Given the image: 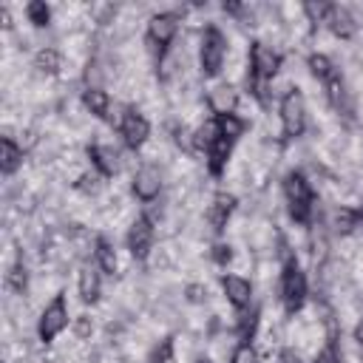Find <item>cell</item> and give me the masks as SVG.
Returning a JSON list of instances; mask_svg holds the SVG:
<instances>
[{
	"label": "cell",
	"mask_w": 363,
	"mask_h": 363,
	"mask_svg": "<svg viewBox=\"0 0 363 363\" xmlns=\"http://www.w3.org/2000/svg\"><path fill=\"white\" fill-rule=\"evenodd\" d=\"M284 196H286V204H289V216L298 224H309L312 221V207H315V193H312L303 173L292 170L284 179Z\"/></svg>",
	"instance_id": "6da1fadb"
},
{
	"label": "cell",
	"mask_w": 363,
	"mask_h": 363,
	"mask_svg": "<svg viewBox=\"0 0 363 363\" xmlns=\"http://www.w3.org/2000/svg\"><path fill=\"white\" fill-rule=\"evenodd\" d=\"M227 57V40L216 26H207L201 34V48H199V65L204 77H218L224 68Z\"/></svg>",
	"instance_id": "7a4b0ae2"
},
{
	"label": "cell",
	"mask_w": 363,
	"mask_h": 363,
	"mask_svg": "<svg viewBox=\"0 0 363 363\" xmlns=\"http://www.w3.org/2000/svg\"><path fill=\"white\" fill-rule=\"evenodd\" d=\"M281 301H284V309L289 315H295L303 301H306V275L301 272L298 261L295 258H286L284 261V272H281Z\"/></svg>",
	"instance_id": "3957f363"
},
{
	"label": "cell",
	"mask_w": 363,
	"mask_h": 363,
	"mask_svg": "<svg viewBox=\"0 0 363 363\" xmlns=\"http://www.w3.org/2000/svg\"><path fill=\"white\" fill-rule=\"evenodd\" d=\"M281 128H284L286 139L301 136L306 128V102H303V94L298 88H289L281 96Z\"/></svg>",
	"instance_id": "277c9868"
},
{
	"label": "cell",
	"mask_w": 363,
	"mask_h": 363,
	"mask_svg": "<svg viewBox=\"0 0 363 363\" xmlns=\"http://www.w3.org/2000/svg\"><path fill=\"white\" fill-rule=\"evenodd\" d=\"M176 31H179V14L162 11V14H153V17H150V23H147V43H150V48L156 51V60L167 54V48H170V43H173Z\"/></svg>",
	"instance_id": "5b68a950"
},
{
	"label": "cell",
	"mask_w": 363,
	"mask_h": 363,
	"mask_svg": "<svg viewBox=\"0 0 363 363\" xmlns=\"http://www.w3.org/2000/svg\"><path fill=\"white\" fill-rule=\"evenodd\" d=\"M68 326V306H65V295H54V301L43 309L40 323H37V335L43 343H51L62 329Z\"/></svg>",
	"instance_id": "8992f818"
},
{
	"label": "cell",
	"mask_w": 363,
	"mask_h": 363,
	"mask_svg": "<svg viewBox=\"0 0 363 363\" xmlns=\"http://www.w3.org/2000/svg\"><path fill=\"white\" fill-rule=\"evenodd\" d=\"M278 68H281V54L272 45L255 40L250 45V71L247 74H252V77H258L264 82H272V77L278 74Z\"/></svg>",
	"instance_id": "52a82bcc"
},
{
	"label": "cell",
	"mask_w": 363,
	"mask_h": 363,
	"mask_svg": "<svg viewBox=\"0 0 363 363\" xmlns=\"http://www.w3.org/2000/svg\"><path fill=\"white\" fill-rule=\"evenodd\" d=\"M153 238H156V227H153V218L145 213L128 230V250H130V255L136 261H145L150 255V250H153Z\"/></svg>",
	"instance_id": "ba28073f"
},
{
	"label": "cell",
	"mask_w": 363,
	"mask_h": 363,
	"mask_svg": "<svg viewBox=\"0 0 363 363\" xmlns=\"http://www.w3.org/2000/svg\"><path fill=\"white\" fill-rule=\"evenodd\" d=\"M119 130H122L125 145H128L130 150H139V147L147 142V136H150V125H147V119H145L136 108H122Z\"/></svg>",
	"instance_id": "9c48e42d"
},
{
	"label": "cell",
	"mask_w": 363,
	"mask_h": 363,
	"mask_svg": "<svg viewBox=\"0 0 363 363\" xmlns=\"http://www.w3.org/2000/svg\"><path fill=\"white\" fill-rule=\"evenodd\" d=\"M159 190H162V176H159V170H156L153 164H142V167L133 173V196L147 204V201H153V199L159 196Z\"/></svg>",
	"instance_id": "30bf717a"
},
{
	"label": "cell",
	"mask_w": 363,
	"mask_h": 363,
	"mask_svg": "<svg viewBox=\"0 0 363 363\" xmlns=\"http://www.w3.org/2000/svg\"><path fill=\"white\" fill-rule=\"evenodd\" d=\"M207 105L216 116H227V113H235V105H238V91L230 85V82H218L210 88L207 94Z\"/></svg>",
	"instance_id": "8fae6325"
},
{
	"label": "cell",
	"mask_w": 363,
	"mask_h": 363,
	"mask_svg": "<svg viewBox=\"0 0 363 363\" xmlns=\"http://www.w3.org/2000/svg\"><path fill=\"white\" fill-rule=\"evenodd\" d=\"M326 26L335 37L340 40H352L357 34V20L352 17V11L346 6H329V14H326Z\"/></svg>",
	"instance_id": "7c38bea8"
},
{
	"label": "cell",
	"mask_w": 363,
	"mask_h": 363,
	"mask_svg": "<svg viewBox=\"0 0 363 363\" xmlns=\"http://www.w3.org/2000/svg\"><path fill=\"white\" fill-rule=\"evenodd\" d=\"M233 210H235V196H233V193H216L213 201H210V207H207V221H210V227H213L216 233H221V230L227 227Z\"/></svg>",
	"instance_id": "4fadbf2b"
},
{
	"label": "cell",
	"mask_w": 363,
	"mask_h": 363,
	"mask_svg": "<svg viewBox=\"0 0 363 363\" xmlns=\"http://www.w3.org/2000/svg\"><path fill=\"white\" fill-rule=\"evenodd\" d=\"M221 286H224V295L227 301L235 306V309H247L250 301H252V284L241 275H224L221 278Z\"/></svg>",
	"instance_id": "5bb4252c"
},
{
	"label": "cell",
	"mask_w": 363,
	"mask_h": 363,
	"mask_svg": "<svg viewBox=\"0 0 363 363\" xmlns=\"http://www.w3.org/2000/svg\"><path fill=\"white\" fill-rule=\"evenodd\" d=\"M88 156H91V164H94L96 173H102L105 179L108 176H116V170H119V153L111 145H91L88 147Z\"/></svg>",
	"instance_id": "9a60e30c"
},
{
	"label": "cell",
	"mask_w": 363,
	"mask_h": 363,
	"mask_svg": "<svg viewBox=\"0 0 363 363\" xmlns=\"http://www.w3.org/2000/svg\"><path fill=\"white\" fill-rule=\"evenodd\" d=\"M233 145H235V142H230V139H224V136H218V139L210 145V150H207V170H210L213 176H221V173H224V167H227V162H230V153H233Z\"/></svg>",
	"instance_id": "2e32d148"
},
{
	"label": "cell",
	"mask_w": 363,
	"mask_h": 363,
	"mask_svg": "<svg viewBox=\"0 0 363 363\" xmlns=\"http://www.w3.org/2000/svg\"><path fill=\"white\" fill-rule=\"evenodd\" d=\"M82 102H85V108H88V111H91L96 119L113 122V116H111V96H108L102 88H85Z\"/></svg>",
	"instance_id": "e0dca14e"
},
{
	"label": "cell",
	"mask_w": 363,
	"mask_h": 363,
	"mask_svg": "<svg viewBox=\"0 0 363 363\" xmlns=\"http://www.w3.org/2000/svg\"><path fill=\"white\" fill-rule=\"evenodd\" d=\"M20 164H23V147L11 136H0V170L6 176H11V173H17Z\"/></svg>",
	"instance_id": "ac0fdd59"
},
{
	"label": "cell",
	"mask_w": 363,
	"mask_h": 363,
	"mask_svg": "<svg viewBox=\"0 0 363 363\" xmlns=\"http://www.w3.org/2000/svg\"><path fill=\"white\" fill-rule=\"evenodd\" d=\"M94 247H96V250H94L96 267H99L102 272H108V275H116V269H119V258H116L113 244H111V241H105V238H96V244H94Z\"/></svg>",
	"instance_id": "d6986e66"
},
{
	"label": "cell",
	"mask_w": 363,
	"mask_h": 363,
	"mask_svg": "<svg viewBox=\"0 0 363 363\" xmlns=\"http://www.w3.org/2000/svg\"><path fill=\"white\" fill-rule=\"evenodd\" d=\"M77 286H79V298L85 303H94L99 298V272H96V267H82Z\"/></svg>",
	"instance_id": "ffe728a7"
},
{
	"label": "cell",
	"mask_w": 363,
	"mask_h": 363,
	"mask_svg": "<svg viewBox=\"0 0 363 363\" xmlns=\"http://www.w3.org/2000/svg\"><path fill=\"white\" fill-rule=\"evenodd\" d=\"M221 136V130H218V119H207V122H201L196 130H193V139H196V147L199 150H210V145L216 142Z\"/></svg>",
	"instance_id": "44dd1931"
},
{
	"label": "cell",
	"mask_w": 363,
	"mask_h": 363,
	"mask_svg": "<svg viewBox=\"0 0 363 363\" xmlns=\"http://www.w3.org/2000/svg\"><path fill=\"white\" fill-rule=\"evenodd\" d=\"M357 224H360V213H357V210L337 207V210L332 213V227H335V233H340V235H349Z\"/></svg>",
	"instance_id": "7402d4cb"
},
{
	"label": "cell",
	"mask_w": 363,
	"mask_h": 363,
	"mask_svg": "<svg viewBox=\"0 0 363 363\" xmlns=\"http://www.w3.org/2000/svg\"><path fill=\"white\" fill-rule=\"evenodd\" d=\"M60 51L57 48H40L37 57H34V68L40 74H57L60 71Z\"/></svg>",
	"instance_id": "603a6c76"
},
{
	"label": "cell",
	"mask_w": 363,
	"mask_h": 363,
	"mask_svg": "<svg viewBox=\"0 0 363 363\" xmlns=\"http://www.w3.org/2000/svg\"><path fill=\"white\" fill-rule=\"evenodd\" d=\"M306 65H309V74H312L318 82H326V79L335 74V65H332V60H329L326 54H309Z\"/></svg>",
	"instance_id": "cb8c5ba5"
},
{
	"label": "cell",
	"mask_w": 363,
	"mask_h": 363,
	"mask_svg": "<svg viewBox=\"0 0 363 363\" xmlns=\"http://www.w3.org/2000/svg\"><path fill=\"white\" fill-rule=\"evenodd\" d=\"M216 119H218V130H221V136H224V139H230V142H235V139L247 130V122H244L241 116H235V113L216 116Z\"/></svg>",
	"instance_id": "d4e9b609"
},
{
	"label": "cell",
	"mask_w": 363,
	"mask_h": 363,
	"mask_svg": "<svg viewBox=\"0 0 363 363\" xmlns=\"http://www.w3.org/2000/svg\"><path fill=\"white\" fill-rule=\"evenodd\" d=\"M102 173H96V170H85V173H79V179L74 182V187L79 190V193H85V196H96L99 190H102Z\"/></svg>",
	"instance_id": "484cf974"
},
{
	"label": "cell",
	"mask_w": 363,
	"mask_h": 363,
	"mask_svg": "<svg viewBox=\"0 0 363 363\" xmlns=\"http://www.w3.org/2000/svg\"><path fill=\"white\" fill-rule=\"evenodd\" d=\"M6 286H9L11 292H17V295L26 292V286H28V272H26L23 261H14V264H11V269H9V275H6Z\"/></svg>",
	"instance_id": "4316f807"
},
{
	"label": "cell",
	"mask_w": 363,
	"mask_h": 363,
	"mask_svg": "<svg viewBox=\"0 0 363 363\" xmlns=\"http://www.w3.org/2000/svg\"><path fill=\"white\" fill-rule=\"evenodd\" d=\"M323 88H326L329 102H332L335 108H340V105H343V96H346V88H343V77H340V71H337V68H335V74L323 82Z\"/></svg>",
	"instance_id": "83f0119b"
},
{
	"label": "cell",
	"mask_w": 363,
	"mask_h": 363,
	"mask_svg": "<svg viewBox=\"0 0 363 363\" xmlns=\"http://www.w3.org/2000/svg\"><path fill=\"white\" fill-rule=\"evenodd\" d=\"M26 17H28V23H34L37 28H43V26H48V20H51V9H48L43 0H31V3L26 6Z\"/></svg>",
	"instance_id": "f1b7e54d"
},
{
	"label": "cell",
	"mask_w": 363,
	"mask_h": 363,
	"mask_svg": "<svg viewBox=\"0 0 363 363\" xmlns=\"http://www.w3.org/2000/svg\"><path fill=\"white\" fill-rule=\"evenodd\" d=\"M150 363H176V346H173V337H164V340L153 349Z\"/></svg>",
	"instance_id": "f546056e"
},
{
	"label": "cell",
	"mask_w": 363,
	"mask_h": 363,
	"mask_svg": "<svg viewBox=\"0 0 363 363\" xmlns=\"http://www.w3.org/2000/svg\"><path fill=\"white\" fill-rule=\"evenodd\" d=\"M329 6H332V3H303V11H306L309 23H326Z\"/></svg>",
	"instance_id": "4dcf8cb0"
},
{
	"label": "cell",
	"mask_w": 363,
	"mask_h": 363,
	"mask_svg": "<svg viewBox=\"0 0 363 363\" xmlns=\"http://www.w3.org/2000/svg\"><path fill=\"white\" fill-rule=\"evenodd\" d=\"M258 357H255V349L250 346V343H241L235 352H233V363H255Z\"/></svg>",
	"instance_id": "1f68e13d"
},
{
	"label": "cell",
	"mask_w": 363,
	"mask_h": 363,
	"mask_svg": "<svg viewBox=\"0 0 363 363\" xmlns=\"http://www.w3.org/2000/svg\"><path fill=\"white\" fill-rule=\"evenodd\" d=\"M230 258H233V250H230V244H216V247H213V261H216L218 267L230 264Z\"/></svg>",
	"instance_id": "d6a6232c"
},
{
	"label": "cell",
	"mask_w": 363,
	"mask_h": 363,
	"mask_svg": "<svg viewBox=\"0 0 363 363\" xmlns=\"http://www.w3.org/2000/svg\"><path fill=\"white\" fill-rule=\"evenodd\" d=\"M204 295H207V289H204V286H199V284L187 286V301H190V303H201V301H204Z\"/></svg>",
	"instance_id": "836d02e7"
},
{
	"label": "cell",
	"mask_w": 363,
	"mask_h": 363,
	"mask_svg": "<svg viewBox=\"0 0 363 363\" xmlns=\"http://www.w3.org/2000/svg\"><path fill=\"white\" fill-rule=\"evenodd\" d=\"M91 329H94V326H91V318H88V315H79V320H77V335H79V337H88Z\"/></svg>",
	"instance_id": "e575fe53"
},
{
	"label": "cell",
	"mask_w": 363,
	"mask_h": 363,
	"mask_svg": "<svg viewBox=\"0 0 363 363\" xmlns=\"http://www.w3.org/2000/svg\"><path fill=\"white\" fill-rule=\"evenodd\" d=\"M278 360H281V363H301V357H298V354H295V352H292V349H284V352H281V357H278Z\"/></svg>",
	"instance_id": "d590c367"
},
{
	"label": "cell",
	"mask_w": 363,
	"mask_h": 363,
	"mask_svg": "<svg viewBox=\"0 0 363 363\" xmlns=\"http://www.w3.org/2000/svg\"><path fill=\"white\" fill-rule=\"evenodd\" d=\"M354 340H357V343L363 346V318H360V323L354 326Z\"/></svg>",
	"instance_id": "8d00e7d4"
},
{
	"label": "cell",
	"mask_w": 363,
	"mask_h": 363,
	"mask_svg": "<svg viewBox=\"0 0 363 363\" xmlns=\"http://www.w3.org/2000/svg\"><path fill=\"white\" fill-rule=\"evenodd\" d=\"M199 363H210V360H199Z\"/></svg>",
	"instance_id": "74e56055"
}]
</instances>
